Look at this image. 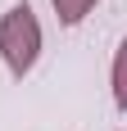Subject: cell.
Wrapping results in <instances>:
<instances>
[{"mask_svg":"<svg viewBox=\"0 0 127 131\" xmlns=\"http://www.w3.org/2000/svg\"><path fill=\"white\" fill-rule=\"evenodd\" d=\"M0 59L9 68V77H18V81L41 59V23H37V14H32L27 0L0 14Z\"/></svg>","mask_w":127,"mask_h":131,"instance_id":"obj_1","label":"cell"},{"mask_svg":"<svg viewBox=\"0 0 127 131\" xmlns=\"http://www.w3.org/2000/svg\"><path fill=\"white\" fill-rule=\"evenodd\" d=\"M114 104H118V113H127V36L114 54Z\"/></svg>","mask_w":127,"mask_h":131,"instance_id":"obj_2","label":"cell"},{"mask_svg":"<svg viewBox=\"0 0 127 131\" xmlns=\"http://www.w3.org/2000/svg\"><path fill=\"white\" fill-rule=\"evenodd\" d=\"M50 5H55V18H59L63 27H77L91 9H95V0H50Z\"/></svg>","mask_w":127,"mask_h":131,"instance_id":"obj_3","label":"cell"}]
</instances>
